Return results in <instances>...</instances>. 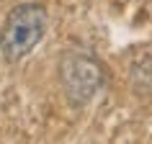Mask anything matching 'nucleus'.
I'll list each match as a JSON object with an SVG mask.
<instances>
[{"label": "nucleus", "instance_id": "1", "mask_svg": "<svg viewBox=\"0 0 152 144\" xmlns=\"http://www.w3.org/2000/svg\"><path fill=\"white\" fill-rule=\"evenodd\" d=\"M47 31V10L39 3H21L8 13L0 31V52L8 62H18L41 41Z\"/></svg>", "mask_w": 152, "mask_h": 144}, {"label": "nucleus", "instance_id": "2", "mask_svg": "<svg viewBox=\"0 0 152 144\" xmlns=\"http://www.w3.org/2000/svg\"><path fill=\"white\" fill-rule=\"evenodd\" d=\"M103 64L88 52H64L59 59V82L72 103H88L103 88Z\"/></svg>", "mask_w": 152, "mask_h": 144}, {"label": "nucleus", "instance_id": "3", "mask_svg": "<svg viewBox=\"0 0 152 144\" xmlns=\"http://www.w3.org/2000/svg\"><path fill=\"white\" fill-rule=\"evenodd\" d=\"M132 72H134V75H132L134 80H139V77H144V80H147V82H144V90H150V88H152V57L142 59V62L137 64Z\"/></svg>", "mask_w": 152, "mask_h": 144}]
</instances>
